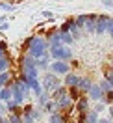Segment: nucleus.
I'll list each match as a JSON object with an SVG mask.
<instances>
[{"label": "nucleus", "instance_id": "2", "mask_svg": "<svg viewBox=\"0 0 113 123\" xmlns=\"http://www.w3.org/2000/svg\"><path fill=\"white\" fill-rule=\"evenodd\" d=\"M102 2H104L106 8H113V0H102Z\"/></svg>", "mask_w": 113, "mask_h": 123}, {"label": "nucleus", "instance_id": "1", "mask_svg": "<svg viewBox=\"0 0 113 123\" xmlns=\"http://www.w3.org/2000/svg\"><path fill=\"white\" fill-rule=\"evenodd\" d=\"M100 95H102V93H100V88H98V86H93V88H91V97H93V99H98Z\"/></svg>", "mask_w": 113, "mask_h": 123}, {"label": "nucleus", "instance_id": "3", "mask_svg": "<svg viewBox=\"0 0 113 123\" xmlns=\"http://www.w3.org/2000/svg\"><path fill=\"white\" fill-rule=\"evenodd\" d=\"M43 15H45V17H48V19H52V17H54L52 13H50V11H43Z\"/></svg>", "mask_w": 113, "mask_h": 123}, {"label": "nucleus", "instance_id": "4", "mask_svg": "<svg viewBox=\"0 0 113 123\" xmlns=\"http://www.w3.org/2000/svg\"><path fill=\"white\" fill-rule=\"evenodd\" d=\"M0 23H2V19H0Z\"/></svg>", "mask_w": 113, "mask_h": 123}]
</instances>
